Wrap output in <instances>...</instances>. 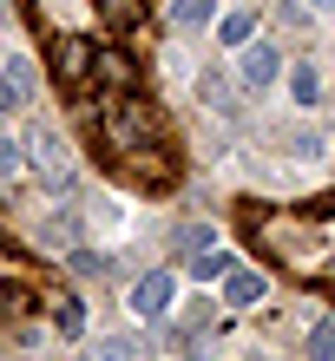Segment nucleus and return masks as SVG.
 Here are the masks:
<instances>
[{
	"label": "nucleus",
	"mask_w": 335,
	"mask_h": 361,
	"mask_svg": "<svg viewBox=\"0 0 335 361\" xmlns=\"http://www.w3.org/2000/svg\"><path fill=\"white\" fill-rule=\"evenodd\" d=\"M257 243L269 250L276 263H289V269H303V276H316L322 269V230L309 224V217H263L257 224Z\"/></svg>",
	"instance_id": "nucleus-1"
},
{
	"label": "nucleus",
	"mask_w": 335,
	"mask_h": 361,
	"mask_svg": "<svg viewBox=\"0 0 335 361\" xmlns=\"http://www.w3.org/2000/svg\"><path fill=\"white\" fill-rule=\"evenodd\" d=\"M99 138L112 145V158H125V152H145V145H164V118L152 112V99L118 92L112 112H106V125H99Z\"/></svg>",
	"instance_id": "nucleus-2"
},
{
	"label": "nucleus",
	"mask_w": 335,
	"mask_h": 361,
	"mask_svg": "<svg viewBox=\"0 0 335 361\" xmlns=\"http://www.w3.org/2000/svg\"><path fill=\"white\" fill-rule=\"evenodd\" d=\"M20 158H33V178L47 184L53 197H66L73 178H79V171H73V145L59 138L53 125H33V138H27V152H20Z\"/></svg>",
	"instance_id": "nucleus-3"
},
{
	"label": "nucleus",
	"mask_w": 335,
	"mask_h": 361,
	"mask_svg": "<svg viewBox=\"0 0 335 361\" xmlns=\"http://www.w3.org/2000/svg\"><path fill=\"white\" fill-rule=\"evenodd\" d=\"M86 79L99 92H138V59L125 47H92V73Z\"/></svg>",
	"instance_id": "nucleus-4"
},
{
	"label": "nucleus",
	"mask_w": 335,
	"mask_h": 361,
	"mask_svg": "<svg viewBox=\"0 0 335 361\" xmlns=\"http://www.w3.org/2000/svg\"><path fill=\"white\" fill-rule=\"evenodd\" d=\"M118 171L138 178V184H171L178 178V158H171V145H145V152H125L118 158Z\"/></svg>",
	"instance_id": "nucleus-5"
},
{
	"label": "nucleus",
	"mask_w": 335,
	"mask_h": 361,
	"mask_svg": "<svg viewBox=\"0 0 335 361\" xmlns=\"http://www.w3.org/2000/svg\"><path fill=\"white\" fill-rule=\"evenodd\" d=\"M86 73H92V47L79 33H59L53 39V79L59 86H86Z\"/></svg>",
	"instance_id": "nucleus-6"
},
{
	"label": "nucleus",
	"mask_w": 335,
	"mask_h": 361,
	"mask_svg": "<svg viewBox=\"0 0 335 361\" xmlns=\"http://www.w3.org/2000/svg\"><path fill=\"white\" fill-rule=\"evenodd\" d=\"M171 269H152V276H138V283H132V315H138V322H158V315L164 309H171Z\"/></svg>",
	"instance_id": "nucleus-7"
},
{
	"label": "nucleus",
	"mask_w": 335,
	"mask_h": 361,
	"mask_svg": "<svg viewBox=\"0 0 335 361\" xmlns=\"http://www.w3.org/2000/svg\"><path fill=\"white\" fill-rule=\"evenodd\" d=\"M237 53H243V86L250 92H263V86L283 79V53L269 47V39H250V47H237Z\"/></svg>",
	"instance_id": "nucleus-8"
},
{
	"label": "nucleus",
	"mask_w": 335,
	"mask_h": 361,
	"mask_svg": "<svg viewBox=\"0 0 335 361\" xmlns=\"http://www.w3.org/2000/svg\"><path fill=\"white\" fill-rule=\"evenodd\" d=\"M263 295H269V283H263L257 269H224V302L230 309H257Z\"/></svg>",
	"instance_id": "nucleus-9"
},
{
	"label": "nucleus",
	"mask_w": 335,
	"mask_h": 361,
	"mask_svg": "<svg viewBox=\"0 0 335 361\" xmlns=\"http://www.w3.org/2000/svg\"><path fill=\"white\" fill-rule=\"evenodd\" d=\"M217 20V0H171V27L191 33V27H211Z\"/></svg>",
	"instance_id": "nucleus-10"
},
{
	"label": "nucleus",
	"mask_w": 335,
	"mask_h": 361,
	"mask_svg": "<svg viewBox=\"0 0 335 361\" xmlns=\"http://www.w3.org/2000/svg\"><path fill=\"white\" fill-rule=\"evenodd\" d=\"M289 99H296V105H316V99H322V73L309 66V59L289 66Z\"/></svg>",
	"instance_id": "nucleus-11"
},
{
	"label": "nucleus",
	"mask_w": 335,
	"mask_h": 361,
	"mask_svg": "<svg viewBox=\"0 0 335 361\" xmlns=\"http://www.w3.org/2000/svg\"><path fill=\"white\" fill-rule=\"evenodd\" d=\"M99 20H106V27H138V20H145V0H99Z\"/></svg>",
	"instance_id": "nucleus-12"
},
{
	"label": "nucleus",
	"mask_w": 335,
	"mask_h": 361,
	"mask_svg": "<svg viewBox=\"0 0 335 361\" xmlns=\"http://www.w3.org/2000/svg\"><path fill=\"white\" fill-rule=\"evenodd\" d=\"M217 39L224 47H250V39H257V20L250 13H217Z\"/></svg>",
	"instance_id": "nucleus-13"
},
{
	"label": "nucleus",
	"mask_w": 335,
	"mask_h": 361,
	"mask_svg": "<svg viewBox=\"0 0 335 361\" xmlns=\"http://www.w3.org/2000/svg\"><path fill=\"white\" fill-rule=\"evenodd\" d=\"M184 257H191V276H204V283L230 269V257H224V250H211V243H204V250H184Z\"/></svg>",
	"instance_id": "nucleus-14"
},
{
	"label": "nucleus",
	"mask_w": 335,
	"mask_h": 361,
	"mask_svg": "<svg viewBox=\"0 0 335 361\" xmlns=\"http://www.w3.org/2000/svg\"><path fill=\"white\" fill-rule=\"evenodd\" d=\"M309 361H335V322H316V329H309Z\"/></svg>",
	"instance_id": "nucleus-15"
},
{
	"label": "nucleus",
	"mask_w": 335,
	"mask_h": 361,
	"mask_svg": "<svg viewBox=\"0 0 335 361\" xmlns=\"http://www.w3.org/2000/svg\"><path fill=\"white\" fill-rule=\"evenodd\" d=\"M86 361H132V342H125V335H106V342L86 348Z\"/></svg>",
	"instance_id": "nucleus-16"
},
{
	"label": "nucleus",
	"mask_w": 335,
	"mask_h": 361,
	"mask_svg": "<svg viewBox=\"0 0 335 361\" xmlns=\"http://www.w3.org/2000/svg\"><path fill=\"white\" fill-rule=\"evenodd\" d=\"M53 322H59V335H79V329H86V309H79L73 295H59V309H53Z\"/></svg>",
	"instance_id": "nucleus-17"
},
{
	"label": "nucleus",
	"mask_w": 335,
	"mask_h": 361,
	"mask_svg": "<svg viewBox=\"0 0 335 361\" xmlns=\"http://www.w3.org/2000/svg\"><path fill=\"white\" fill-rule=\"evenodd\" d=\"M204 105H217V112H230V86L217 73H204Z\"/></svg>",
	"instance_id": "nucleus-18"
},
{
	"label": "nucleus",
	"mask_w": 335,
	"mask_h": 361,
	"mask_svg": "<svg viewBox=\"0 0 335 361\" xmlns=\"http://www.w3.org/2000/svg\"><path fill=\"white\" fill-rule=\"evenodd\" d=\"M0 79H13V86L27 92V86H33V59H7V66H0Z\"/></svg>",
	"instance_id": "nucleus-19"
},
{
	"label": "nucleus",
	"mask_w": 335,
	"mask_h": 361,
	"mask_svg": "<svg viewBox=\"0 0 335 361\" xmlns=\"http://www.w3.org/2000/svg\"><path fill=\"white\" fill-rule=\"evenodd\" d=\"M20 164H27V158H20V145H13L7 132H0V178H13V171H20Z\"/></svg>",
	"instance_id": "nucleus-20"
},
{
	"label": "nucleus",
	"mask_w": 335,
	"mask_h": 361,
	"mask_svg": "<svg viewBox=\"0 0 335 361\" xmlns=\"http://www.w3.org/2000/svg\"><path fill=\"white\" fill-rule=\"evenodd\" d=\"M204 243H211V224H184L178 230V250H204Z\"/></svg>",
	"instance_id": "nucleus-21"
},
{
	"label": "nucleus",
	"mask_w": 335,
	"mask_h": 361,
	"mask_svg": "<svg viewBox=\"0 0 335 361\" xmlns=\"http://www.w3.org/2000/svg\"><path fill=\"white\" fill-rule=\"evenodd\" d=\"M20 309H27V289H20V283H0V315H20Z\"/></svg>",
	"instance_id": "nucleus-22"
},
{
	"label": "nucleus",
	"mask_w": 335,
	"mask_h": 361,
	"mask_svg": "<svg viewBox=\"0 0 335 361\" xmlns=\"http://www.w3.org/2000/svg\"><path fill=\"white\" fill-rule=\"evenodd\" d=\"M20 99H27V92H20V86H13V79H0V118H7V112H13V105H20Z\"/></svg>",
	"instance_id": "nucleus-23"
},
{
	"label": "nucleus",
	"mask_w": 335,
	"mask_h": 361,
	"mask_svg": "<svg viewBox=\"0 0 335 361\" xmlns=\"http://www.w3.org/2000/svg\"><path fill=\"white\" fill-rule=\"evenodd\" d=\"M309 7H322V13H335V0H309Z\"/></svg>",
	"instance_id": "nucleus-24"
},
{
	"label": "nucleus",
	"mask_w": 335,
	"mask_h": 361,
	"mask_svg": "<svg viewBox=\"0 0 335 361\" xmlns=\"http://www.w3.org/2000/svg\"><path fill=\"white\" fill-rule=\"evenodd\" d=\"M0 27H7V0H0Z\"/></svg>",
	"instance_id": "nucleus-25"
}]
</instances>
